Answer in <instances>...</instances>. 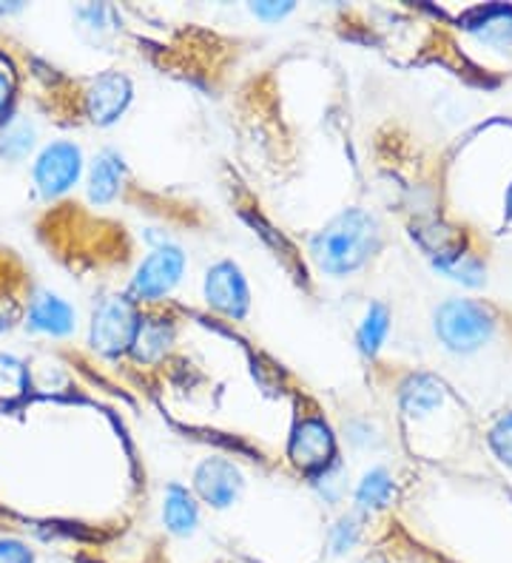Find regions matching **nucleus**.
<instances>
[{
  "instance_id": "obj_18",
  "label": "nucleus",
  "mask_w": 512,
  "mask_h": 563,
  "mask_svg": "<svg viewBox=\"0 0 512 563\" xmlns=\"http://www.w3.org/2000/svg\"><path fill=\"white\" fill-rule=\"evenodd\" d=\"M388 330H390L388 308L379 302L370 305L368 313H364L362 328H359V347H362V353H368V356L379 353L382 342L388 339Z\"/></svg>"
},
{
  "instance_id": "obj_25",
  "label": "nucleus",
  "mask_w": 512,
  "mask_h": 563,
  "mask_svg": "<svg viewBox=\"0 0 512 563\" xmlns=\"http://www.w3.org/2000/svg\"><path fill=\"white\" fill-rule=\"evenodd\" d=\"M9 100H12V77L0 69V114H3V109L9 106Z\"/></svg>"
},
{
  "instance_id": "obj_24",
  "label": "nucleus",
  "mask_w": 512,
  "mask_h": 563,
  "mask_svg": "<svg viewBox=\"0 0 512 563\" xmlns=\"http://www.w3.org/2000/svg\"><path fill=\"white\" fill-rule=\"evenodd\" d=\"M291 3H253V14H260V18H265V21H276V18H282V14L291 12Z\"/></svg>"
},
{
  "instance_id": "obj_19",
  "label": "nucleus",
  "mask_w": 512,
  "mask_h": 563,
  "mask_svg": "<svg viewBox=\"0 0 512 563\" xmlns=\"http://www.w3.org/2000/svg\"><path fill=\"white\" fill-rule=\"evenodd\" d=\"M436 265L444 271V274L450 276V279L465 282V285H478V282H481V276H484V271H481V265H478L476 256L465 254V251L456 256H450V260L436 262Z\"/></svg>"
},
{
  "instance_id": "obj_1",
  "label": "nucleus",
  "mask_w": 512,
  "mask_h": 563,
  "mask_svg": "<svg viewBox=\"0 0 512 563\" xmlns=\"http://www.w3.org/2000/svg\"><path fill=\"white\" fill-rule=\"evenodd\" d=\"M379 245H382L379 222L362 208H350L316 231L311 240V260L322 274L345 276L362 268L379 251Z\"/></svg>"
},
{
  "instance_id": "obj_7",
  "label": "nucleus",
  "mask_w": 512,
  "mask_h": 563,
  "mask_svg": "<svg viewBox=\"0 0 512 563\" xmlns=\"http://www.w3.org/2000/svg\"><path fill=\"white\" fill-rule=\"evenodd\" d=\"M205 299L214 310L226 313L231 319H242L251 305L246 276L233 262H217L208 276H205Z\"/></svg>"
},
{
  "instance_id": "obj_21",
  "label": "nucleus",
  "mask_w": 512,
  "mask_h": 563,
  "mask_svg": "<svg viewBox=\"0 0 512 563\" xmlns=\"http://www.w3.org/2000/svg\"><path fill=\"white\" fill-rule=\"evenodd\" d=\"M490 444L495 455L512 467V412L495 421V427L490 430Z\"/></svg>"
},
{
  "instance_id": "obj_3",
  "label": "nucleus",
  "mask_w": 512,
  "mask_h": 563,
  "mask_svg": "<svg viewBox=\"0 0 512 563\" xmlns=\"http://www.w3.org/2000/svg\"><path fill=\"white\" fill-rule=\"evenodd\" d=\"M137 328H140V317H137L134 302L126 296H109L102 299L91 319V347L102 356H120L131 351Z\"/></svg>"
},
{
  "instance_id": "obj_2",
  "label": "nucleus",
  "mask_w": 512,
  "mask_h": 563,
  "mask_svg": "<svg viewBox=\"0 0 512 563\" xmlns=\"http://www.w3.org/2000/svg\"><path fill=\"white\" fill-rule=\"evenodd\" d=\"M436 333L450 351L470 353L492 336V317L481 305L450 299L438 308Z\"/></svg>"
},
{
  "instance_id": "obj_16",
  "label": "nucleus",
  "mask_w": 512,
  "mask_h": 563,
  "mask_svg": "<svg viewBox=\"0 0 512 563\" xmlns=\"http://www.w3.org/2000/svg\"><path fill=\"white\" fill-rule=\"evenodd\" d=\"M29 387L26 364L21 358L0 353V407H12L14 401L23 399Z\"/></svg>"
},
{
  "instance_id": "obj_26",
  "label": "nucleus",
  "mask_w": 512,
  "mask_h": 563,
  "mask_svg": "<svg viewBox=\"0 0 512 563\" xmlns=\"http://www.w3.org/2000/svg\"><path fill=\"white\" fill-rule=\"evenodd\" d=\"M506 213H510V220H512V188L510 194H506Z\"/></svg>"
},
{
  "instance_id": "obj_13",
  "label": "nucleus",
  "mask_w": 512,
  "mask_h": 563,
  "mask_svg": "<svg viewBox=\"0 0 512 563\" xmlns=\"http://www.w3.org/2000/svg\"><path fill=\"white\" fill-rule=\"evenodd\" d=\"M171 342H174V328L165 319H140L131 353H134L137 362H157L165 356Z\"/></svg>"
},
{
  "instance_id": "obj_27",
  "label": "nucleus",
  "mask_w": 512,
  "mask_h": 563,
  "mask_svg": "<svg viewBox=\"0 0 512 563\" xmlns=\"http://www.w3.org/2000/svg\"><path fill=\"white\" fill-rule=\"evenodd\" d=\"M368 563H384V561H379V558H373V561H368Z\"/></svg>"
},
{
  "instance_id": "obj_11",
  "label": "nucleus",
  "mask_w": 512,
  "mask_h": 563,
  "mask_svg": "<svg viewBox=\"0 0 512 563\" xmlns=\"http://www.w3.org/2000/svg\"><path fill=\"white\" fill-rule=\"evenodd\" d=\"M467 29L478 41L490 46H510L512 43V7H484L467 18Z\"/></svg>"
},
{
  "instance_id": "obj_22",
  "label": "nucleus",
  "mask_w": 512,
  "mask_h": 563,
  "mask_svg": "<svg viewBox=\"0 0 512 563\" xmlns=\"http://www.w3.org/2000/svg\"><path fill=\"white\" fill-rule=\"evenodd\" d=\"M0 563H34V555L23 541L0 538Z\"/></svg>"
},
{
  "instance_id": "obj_10",
  "label": "nucleus",
  "mask_w": 512,
  "mask_h": 563,
  "mask_svg": "<svg viewBox=\"0 0 512 563\" xmlns=\"http://www.w3.org/2000/svg\"><path fill=\"white\" fill-rule=\"evenodd\" d=\"M75 308L61 296L41 290L29 305V328L48 333V336H66L75 330Z\"/></svg>"
},
{
  "instance_id": "obj_17",
  "label": "nucleus",
  "mask_w": 512,
  "mask_h": 563,
  "mask_svg": "<svg viewBox=\"0 0 512 563\" xmlns=\"http://www.w3.org/2000/svg\"><path fill=\"white\" fill-rule=\"evenodd\" d=\"M390 498H393V478L382 467L370 470L356 489V504L362 509H382L388 507Z\"/></svg>"
},
{
  "instance_id": "obj_4",
  "label": "nucleus",
  "mask_w": 512,
  "mask_h": 563,
  "mask_svg": "<svg viewBox=\"0 0 512 563\" xmlns=\"http://www.w3.org/2000/svg\"><path fill=\"white\" fill-rule=\"evenodd\" d=\"M83 172V154L75 143H52L34 163V186L43 197H61L75 186Z\"/></svg>"
},
{
  "instance_id": "obj_20",
  "label": "nucleus",
  "mask_w": 512,
  "mask_h": 563,
  "mask_svg": "<svg viewBox=\"0 0 512 563\" xmlns=\"http://www.w3.org/2000/svg\"><path fill=\"white\" fill-rule=\"evenodd\" d=\"M34 143V131L26 123H18L7 129V134L0 137V154L7 159H23Z\"/></svg>"
},
{
  "instance_id": "obj_9",
  "label": "nucleus",
  "mask_w": 512,
  "mask_h": 563,
  "mask_svg": "<svg viewBox=\"0 0 512 563\" xmlns=\"http://www.w3.org/2000/svg\"><path fill=\"white\" fill-rule=\"evenodd\" d=\"M194 487L199 498L211 507H231L242 489V475L226 459H205L194 473Z\"/></svg>"
},
{
  "instance_id": "obj_6",
  "label": "nucleus",
  "mask_w": 512,
  "mask_h": 563,
  "mask_svg": "<svg viewBox=\"0 0 512 563\" xmlns=\"http://www.w3.org/2000/svg\"><path fill=\"white\" fill-rule=\"evenodd\" d=\"M334 455V433H330V427L325 421L316 419V416H307V419H302L294 427V435H291V461H294L296 467L305 470V473H322V470H328Z\"/></svg>"
},
{
  "instance_id": "obj_23",
  "label": "nucleus",
  "mask_w": 512,
  "mask_h": 563,
  "mask_svg": "<svg viewBox=\"0 0 512 563\" xmlns=\"http://www.w3.org/2000/svg\"><path fill=\"white\" fill-rule=\"evenodd\" d=\"M359 538V527H356L353 518H341L339 527L334 529V552L350 550Z\"/></svg>"
},
{
  "instance_id": "obj_12",
  "label": "nucleus",
  "mask_w": 512,
  "mask_h": 563,
  "mask_svg": "<svg viewBox=\"0 0 512 563\" xmlns=\"http://www.w3.org/2000/svg\"><path fill=\"white\" fill-rule=\"evenodd\" d=\"M123 183V159L115 152L97 154L89 172V200L97 206H106L117 197Z\"/></svg>"
},
{
  "instance_id": "obj_8",
  "label": "nucleus",
  "mask_w": 512,
  "mask_h": 563,
  "mask_svg": "<svg viewBox=\"0 0 512 563\" xmlns=\"http://www.w3.org/2000/svg\"><path fill=\"white\" fill-rule=\"evenodd\" d=\"M131 100V82L120 71H106L95 77L86 91V114L91 123L109 125L126 111Z\"/></svg>"
},
{
  "instance_id": "obj_15",
  "label": "nucleus",
  "mask_w": 512,
  "mask_h": 563,
  "mask_svg": "<svg viewBox=\"0 0 512 563\" xmlns=\"http://www.w3.org/2000/svg\"><path fill=\"white\" fill-rule=\"evenodd\" d=\"M444 401V387L433 376H410L402 385V407L410 416H427Z\"/></svg>"
},
{
  "instance_id": "obj_14",
  "label": "nucleus",
  "mask_w": 512,
  "mask_h": 563,
  "mask_svg": "<svg viewBox=\"0 0 512 563\" xmlns=\"http://www.w3.org/2000/svg\"><path fill=\"white\" fill-rule=\"evenodd\" d=\"M163 521L174 536H188V532H194V527H197V504H194V498L188 495V489H183L179 484H171V487L165 489Z\"/></svg>"
},
{
  "instance_id": "obj_5",
  "label": "nucleus",
  "mask_w": 512,
  "mask_h": 563,
  "mask_svg": "<svg viewBox=\"0 0 512 563\" xmlns=\"http://www.w3.org/2000/svg\"><path fill=\"white\" fill-rule=\"evenodd\" d=\"M185 268V254L174 245H163L157 251H151L145 262L137 271L134 282H131V296L134 299H160V296L171 294L174 285L179 282Z\"/></svg>"
}]
</instances>
